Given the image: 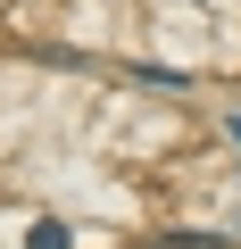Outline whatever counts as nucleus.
<instances>
[{"mask_svg": "<svg viewBox=\"0 0 241 249\" xmlns=\"http://www.w3.org/2000/svg\"><path fill=\"white\" fill-rule=\"evenodd\" d=\"M25 249H75V232H67V224H58V216H42V224H34V232H25Z\"/></svg>", "mask_w": 241, "mask_h": 249, "instance_id": "1", "label": "nucleus"}, {"mask_svg": "<svg viewBox=\"0 0 241 249\" xmlns=\"http://www.w3.org/2000/svg\"><path fill=\"white\" fill-rule=\"evenodd\" d=\"M224 133H233V142H241V108H233V116H224Z\"/></svg>", "mask_w": 241, "mask_h": 249, "instance_id": "2", "label": "nucleus"}, {"mask_svg": "<svg viewBox=\"0 0 241 249\" xmlns=\"http://www.w3.org/2000/svg\"><path fill=\"white\" fill-rule=\"evenodd\" d=\"M175 249H191V241H175Z\"/></svg>", "mask_w": 241, "mask_h": 249, "instance_id": "3", "label": "nucleus"}]
</instances>
